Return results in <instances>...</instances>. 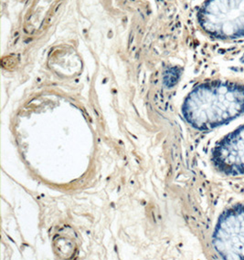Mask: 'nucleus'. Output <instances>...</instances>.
Listing matches in <instances>:
<instances>
[{
    "instance_id": "f257e3e1",
    "label": "nucleus",
    "mask_w": 244,
    "mask_h": 260,
    "mask_svg": "<svg viewBox=\"0 0 244 260\" xmlns=\"http://www.w3.org/2000/svg\"><path fill=\"white\" fill-rule=\"evenodd\" d=\"M182 112L197 130L223 125L244 113V82L227 79L200 83L187 96Z\"/></svg>"
},
{
    "instance_id": "f03ea898",
    "label": "nucleus",
    "mask_w": 244,
    "mask_h": 260,
    "mask_svg": "<svg viewBox=\"0 0 244 260\" xmlns=\"http://www.w3.org/2000/svg\"><path fill=\"white\" fill-rule=\"evenodd\" d=\"M196 16L200 30L210 40L244 41V0H205Z\"/></svg>"
},
{
    "instance_id": "7ed1b4c3",
    "label": "nucleus",
    "mask_w": 244,
    "mask_h": 260,
    "mask_svg": "<svg viewBox=\"0 0 244 260\" xmlns=\"http://www.w3.org/2000/svg\"><path fill=\"white\" fill-rule=\"evenodd\" d=\"M213 247L224 259H244V206L225 211L213 233Z\"/></svg>"
},
{
    "instance_id": "20e7f679",
    "label": "nucleus",
    "mask_w": 244,
    "mask_h": 260,
    "mask_svg": "<svg viewBox=\"0 0 244 260\" xmlns=\"http://www.w3.org/2000/svg\"><path fill=\"white\" fill-rule=\"evenodd\" d=\"M212 161L225 175H244V126L231 133L214 149Z\"/></svg>"
}]
</instances>
